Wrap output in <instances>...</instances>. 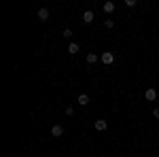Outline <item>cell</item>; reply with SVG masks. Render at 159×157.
Masks as SVG:
<instances>
[{"mask_svg":"<svg viewBox=\"0 0 159 157\" xmlns=\"http://www.w3.org/2000/svg\"><path fill=\"white\" fill-rule=\"evenodd\" d=\"M100 60H102V64H106V66H110V64L115 62V53H112V51H104Z\"/></svg>","mask_w":159,"mask_h":157,"instance_id":"1","label":"cell"},{"mask_svg":"<svg viewBox=\"0 0 159 157\" xmlns=\"http://www.w3.org/2000/svg\"><path fill=\"white\" fill-rule=\"evenodd\" d=\"M38 19H40V21H49L51 19L49 9H38Z\"/></svg>","mask_w":159,"mask_h":157,"instance_id":"2","label":"cell"},{"mask_svg":"<svg viewBox=\"0 0 159 157\" xmlns=\"http://www.w3.org/2000/svg\"><path fill=\"white\" fill-rule=\"evenodd\" d=\"M144 98H147L148 102H155V100H157V91H155L153 87H148L147 91H144Z\"/></svg>","mask_w":159,"mask_h":157,"instance_id":"3","label":"cell"},{"mask_svg":"<svg viewBox=\"0 0 159 157\" xmlns=\"http://www.w3.org/2000/svg\"><path fill=\"white\" fill-rule=\"evenodd\" d=\"M93 127H96L98 132H104V130L108 127V123H106V119H96V123H93Z\"/></svg>","mask_w":159,"mask_h":157,"instance_id":"4","label":"cell"},{"mask_svg":"<svg viewBox=\"0 0 159 157\" xmlns=\"http://www.w3.org/2000/svg\"><path fill=\"white\" fill-rule=\"evenodd\" d=\"M61 134H64V127H61V125H53V127H51V136H55V138H60Z\"/></svg>","mask_w":159,"mask_h":157,"instance_id":"5","label":"cell"},{"mask_svg":"<svg viewBox=\"0 0 159 157\" xmlns=\"http://www.w3.org/2000/svg\"><path fill=\"white\" fill-rule=\"evenodd\" d=\"M93 17H96L93 11H85V13H83V21H85V24H91V21H93Z\"/></svg>","mask_w":159,"mask_h":157,"instance_id":"6","label":"cell"},{"mask_svg":"<svg viewBox=\"0 0 159 157\" xmlns=\"http://www.w3.org/2000/svg\"><path fill=\"white\" fill-rule=\"evenodd\" d=\"M79 104H81V106H87V104H89V96H87V94H79Z\"/></svg>","mask_w":159,"mask_h":157,"instance_id":"7","label":"cell"},{"mask_svg":"<svg viewBox=\"0 0 159 157\" xmlns=\"http://www.w3.org/2000/svg\"><path fill=\"white\" fill-rule=\"evenodd\" d=\"M79 45H76V43H70V45H68V53H70V55H74V53H79Z\"/></svg>","mask_w":159,"mask_h":157,"instance_id":"8","label":"cell"},{"mask_svg":"<svg viewBox=\"0 0 159 157\" xmlns=\"http://www.w3.org/2000/svg\"><path fill=\"white\" fill-rule=\"evenodd\" d=\"M112 11H115V2H110V0L104 2V13H112Z\"/></svg>","mask_w":159,"mask_h":157,"instance_id":"9","label":"cell"},{"mask_svg":"<svg viewBox=\"0 0 159 157\" xmlns=\"http://www.w3.org/2000/svg\"><path fill=\"white\" fill-rule=\"evenodd\" d=\"M96 62H98V55L96 53H89L87 55V64H96Z\"/></svg>","mask_w":159,"mask_h":157,"instance_id":"10","label":"cell"},{"mask_svg":"<svg viewBox=\"0 0 159 157\" xmlns=\"http://www.w3.org/2000/svg\"><path fill=\"white\" fill-rule=\"evenodd\" d=\"M104 25L110 30V28H115V21H112V19H106V21H104Z\"/></svg>","mask_w":159,"mask_h":157,"instance_id":"11","label":"cell"},{"mask_svg":"<svg viewBox=\"0 0 159 157\" xmlns=\"http://www.w3.org/2000/svg\"><path fill=\"white\" fill-rule=\"evenodd\" d=\"M125 7H129V9H134V7H136V0H125Z\"/></svg>","mask_w":159,"mask_h":157,"instance_id":"12","label":"cell"},{"mask_svg":"<svg viewBox=\"0 0 159 157\" xmlns=\"http://www.w3.org/2000/svg\"><path fill=\"white\" fill-rule=\"evenodd\" d=\"M72 36V30H70V28H66V30H64V38H70Z\"/></svg>","mask_w":159,"mask_h":157,"instance_id":"13","label":"cell"},{"mask_svg":"<svg viewBox=\"0 0 159 157\" xmlns=\"http://www.w3.org/2000/svg\"><path fill=\"white\" fill-rule=\"evenodd\" d=\"M153 117H157V119H159V109H155V110H153Z\"/></svg>","mask_w":159,"mask_h":157,"instance_id":"14","label":"cell"}]
</instances>
